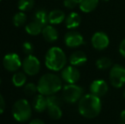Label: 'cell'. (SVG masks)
I'll return each instance as SVG.
<instances>
[{"label":"cell","instance_id":"1","mask_svg":"<svg viewBox=\"0 0 125 124\" xmlns=\"http://www.w3.org/2000/svg\"><path fill=\"white\" fill-rule=\"evenodd\" d=\"M102 104L100 98L92 94H84L78 101V111L81 116L88 119H93L99 116Z\"/></svg>","mask_w":125,"mask_h":124},{"label":"cell","instance_id":"2","mask_svg":"<svg viewBox=\"0 0 125 124\" xmlns=\"http://www.w3.org/2000/svg\"><path fill=\"white\" fill-rule=\"evenodd\" d=\"M38 91L45 96L55 94L62 88L61 79L55 74L48 73L41 76L38 83Z\"/></svg>","mask_w":125,"mask_h":124},{"label":"cell","instance_id":"3","mask_svg":"<svg viewBox=\"0 0 125 124\" xmlns=\"http://www.w3.org/2000/svg\"><path fill=\"white\" fill-rule=\"evenodd\" d=\"M66 64L65 52L59 47H52L45 55V66L48 69L54 71L63 70Z\"/></svg>","mask_w":125,"mask_h":124},{"label":"cell","instance_id":"4","mask_svg":"<svg viewBox=\"0 0 125 124\" xmlns=\"http://www.w3.org/2000/svg\"><path fill=\"white\" fill-rule=\"evenodd\" d=\"M12 114L17 122L25 123L31 116V106L26 99H21L14 104Z\"/></svg>","mask_w":125,"mask_h":124},{"label":"cell","instance_id":"5","mask_svg":"<svg viewBox=\"0 0 125 124\" xmlns=\"http://www.w3.org/2000/svg\"><path fill=\"white\" fill-rule=\"evenodd\" d=\"M83 96V88L75 84H67L63 88L62 98L64 101L69 104L78 102Z\"/></svg>","mask_w":125,"mask_h":124},{"label":"cell","instance_id":"6","mask_svg":"<svg viewBox=\"0 0 125 124\" xmlns=\"http://www.w3.org/2000/svg\"><path fill=\"white\" fill-rule=\"evenodd\" d=\"M110 83L114 88H122L125 84V67L121 65H114L109 72Z\"/></svg>","mask_w":125,"mask_h":124},{"label":"cell","instance_id":"7","mask_svg":"<svg viewBox=\"0 0 125 124\" xmlns=\"http://www.w3.org/2000/svg\"><path fill=\"white\" fill-rule=\"evenodd\" d=\"M22 67L26 74L34 76L40 71V61L34 55H27L22 62Z\"/></svg>","mask_w":125,"mask_h":124},{"label":"cell","instance_id":"8","mask_svg":"<svg viewBox=\"0 0 125 124\" xmlns=\"http://www.w3.org/2000/svg\"><path fill=\"white\" fill-rule=\"evenodd\" d=\"M3 67L9 71H16L22 66L19 55L15 53H10L3 57Z\"/></svg>","mask_w":125,"mask_h":124},{"label":"cell","instance_id":"9","mask_svg":"<svg viewBox=\"0 0 125 124\" xmlns=\"http://www.w3.org/2000/svg\"><path fill=\"white\" fill-rule=\"evenodd\" d=\"M91 43L94 48L97 50H104L109 46V38L103 31H97L94 33L91 38Z\"/></svg>","mask_w":125,"mask_h":124},{"label":"cell","instance_id":"10","mask_svg":"<svg viewBox=\"0 0 125 124\" xmlns=\"http://www.w3.org/2000/svg\"><path fill=\"white\" fill-rule=\"evenodd\" d=\"M61 77L68 84H75L80 79V71L76 66H66L61 71Z\"/></svg>","mask_w":125,"mask_h":124},{"label":"cell","instance_id":"11","mask_svg":"<svg viewBox=\"0 0 125 124\" xmlns=\"http://www.w3.org/2000/svg\"><path fill=\"white\" fill-rule=\"evenodd\" d=\"M65 43L69 48H77L84 43L83 37L76 31H70L64 37Z\"/></svg>","mask_w":125,"mask_h":124},{"label":"cell","instance_id":"12","mask_svg":"<svg viewBox=\"0 0 125 124\" xmlns=\"http://www.w3.org/2000/svg\"><path fill=\"white\" fill-rule=\"evenodd\" d=\"M108 84L105 80L102 79H96L92 82L89 87L90 94L97 96V97H102L105 95L108 92Z\"/></svg>","mask_w":125,"mask_h":124},{"label":"cell","instance_id":"13","mask_svg":"<svg viewBox=\"0 0 125 124\" xmlns=\"http://www.w3.org/2000/svg\"><path fill=\"white\" fill-rule=\"evenodd\" d=\"M87 55H85L84 52L81 51V50H77V51L73 52L69 58V61L71 66H76V67L84 65L87 62Z\"/></svg>","mask_w":125,"mask_h":124},{"label":"cell","instance_id":"14","mask_svg":"<svg viewBox=\"0 0 125 124\" xmlns=\"http://www.w3.org/2000/svg\"><path fill=\"white\" fill-rule=\"evenodd\" d=\"M32 106L34 110L38 112H43L46 109H48V102L47 97L43 94H38L34 97L32 101Z\"/></svg>","mask_w":125,"mask_h":124},{"label":"cell","instance_id":"15","mask_svg":"<svg viewBox=\"0 0 125 124\" xmlns=\"http://www.w3.org/2000/svg\"><path fill=\"white\" fill-rule=\"evenodd\" d=\"M43 37L49 43H54L58 39V31L52 25H47L42 31Z\"/></svg>","mask_w":125,"mask_h":124},{"label":"cell","instance_id":"16","mask_svg":"<svg viewBox=\"0 0 125 124\" xmlns=\"http://www.w3.org/2000/svg\"><path fill=\"white\" fill-rule=\"evenodd\" d=\"M81 16L77 12H72L66 16L65 22H66V27L68 29H74L77 28L81 24Z\"/></svg>","mask_w":125,"mask_h":124},{"label":"cell","instance_id":"17","mask_svg":"<svg viewBox=\"0 0 125 124\" xmlns=\"http://www.w3.org/2000/svg\"><path fill=\"white\" fill-rule=\"evenodd\" d=\"M99 0H78V7L84 13H90L97 8Z\"/></svg>","mask_w":125,"mask_h":124},{"label":"cell","instance_id":"18","mask_svg":"<svg viewBox=\"0 0 125 124\" xmlns=\"http://www.w3.org/2000/svg\"><path fill=\"white\" fill-rule=\"evenodd\" d=\"M66 20L65 13L61 10H54L49 14V22L51 25H58Z\"/></svg>","mask_w":125,"mask_h":124},{"label":"cell","instance_id":"19","mask_svg":"<svg viewBox=\"0 0 125 124\" xmlns=\"http://www.w3.org/2000/svg\"><path fill=\"white\" fill-rule=\"evenodd\" d=\"M33 19H34V21L38 22L42 27H44L49 22V14L44 10H38L34 14Z\"/></svg>","mask_w":125,"mask_h":124},{"label":"cell","instance_id":"20","mask_svg":"<svg viewBox=\"0 0 125 124\" xmlns=\"http://www.w3.org/2000/svg\"><path fill=\"white\" fill-rule=\"evenodd\" d=\"M43 27H42L40 24H38V22L36 21H31L30 23H28L27 25L26 26V31L28 34L30 35H33V36H36V35H38L40 32H42Z\"/></svg>","mask_w":125,"mask_h":124},{"label":"cell","instance_id":"21","mask_svg":"<svg viewBox=\"0 0 125 124\" xmlns=\"http://www.w3.org/2000/svg\"><path fill=\"white\" fill-rule=\"evenodd\" d=\"M48 114L53 120H59L62 116V111L61 106L58 105H50L48 106Z\"/></svg>","mask_w":125,"mask_h":124},{"label":"cell","instance_id":"22","mask_svg":"<svg viewBox=\"0 0 125 124\" xmlns=\"http://www.w3.org/2000/svg\"><path fill=\"white\" fill-rule=\"evenodd\" d=\"M12 82L14 85L16 87H21L26 84V74L23 72H16L12 77Z\"/></svg>","mask_w":125,"mask_h":124},{"label":"cell","instance_id":"23","mask_svg":"<svg viewBox=\"0 0 125 124\" xmlns=\"http://www.w3.org/2000/svg\"><path fill=\"white\" fill-rule=\"evenodd\" d=\"M96 66L98 69L100 70H107L110 67H112V60L108 57H101V58L98 59L95 63Z\"/></svg>","mask_w":125,"mask_h":124},{"label":"cell","instance_id":"24","mask_svg":"<svg viewBox=\"0 0 125 124\" xmlns=\"http://www.w3.org/2000/svg\"><path fill=\"white\" fill-rule=\"evenodd\" d=\"M34 6V0H19L18 8L22 12L29 11Z\"/></svg>","mask_w":125,"mask_h":124},{"label":"cell","instance_id":"25","mask_svg":"<svg viewBox=\"0 0 125 124\" xmlns=\"http://www.w3.org/2000/svg\"><path fill=\"white\" fill-rule=\"evenodd\" d=\"M26 20V15L24 12H19L16 13L13 17V23L15 27H21L25 24Z\"/></svg>","mask_w":125,"mask_h":124},{"label":"cell","instance_id":"26","mask_svg":"<svg viewBox=\"0 0 125 124\" xmlns=\"http://www.w3.org/2000/svg\"><path fill=\"white\" fill-rule=\"evenodd\" d=\"M24 93L27 95L31 96V95H34L36 94V92L38 91V86L34 84V83H26V84L24 85Z\"/></svg>","mask_w":125,"mask_h":124},{"label":"cell","instance_id":"27","mask_svg":"<svg viewBox=\"0 0 125 124\" xmlns=\"http://www.w3.org/2000/svg\"><path fill=\"white\" fill-rule=\"evenodd\" d=\"M47 102H48V106H50V105L61 106V104H62V100H61V98L54 95V94L47 96Z\"/></svg>","mask_w":125,"mask_h":124},{"label":"cell","instance_id":"28","mask_svg":"<svg viewBox=\"0 0 125 124\" xmlns=\"http://www.w3.org/2000/svg\"><path fill=\"white\" fill-rule=\"evenodd\" d=\"M63 4L66 8L69 10H73L77 6H78V0H64Z\"/></svg>","mask_w":125,"mask_h":124},{"label":"cell","instance_id":"29","mask_svg":"<svg viewBox=\"0 0 125 124\" xmlns=\"http://www.w3.org/2000/svg\"><path fill=\"white\" fill-rule=\"evenodd\" d=\"M22 48H23V52L27 55H31L33 52V45L30 42H25L22 45Z\"/></svg>","mask_w":125,"mask_h":124},{"label":"cell","instance_id":"30","mask_svg":"<svg viewBox=\"0 0 125 124\" xmlns=\"http://www.w3.org/2000/svg\"><path fill=\"white\" fill-rule=\"evenodd\" d=\"M119 53L124 58H125V38L122 40L119 44Z\"/></svg>","mask_w":125,"mask_h":124},{"label":"cell","instance_id":"31","mask_svg":"<svg viewBox=\"0 0 125 124\" xmlns=\"http://www.w3.org/2000/svg\"><path fill=\"white\" fill-rule=\"evenodd\" d=\"M4 109H5V101L3 97L2 96V94H0V114H2L4 111Z\"/></svg>","mask_w":125,"mask_h":124},{"label":"cell","instance_id":"32","mask_svg":"<svg viewBox=\"0 0 125 124\" xmlns=\"http://www.w3.org/2000/svg\"><path fill=\"white\" fill-rule=\"evenodd\" d=\"M29 124H45L44 122L41 119H38V118H36V119H33L32 121L30 122Z\"/></svg>","mask_w":125,"mask_h":124},{"label":"cell","instance_id":"33","mask_svg":"<svg viewBox=\"0 0 125 124\" xmlns=\"http://www.w3.org/2000/svg\"><path fill=\"white\" fill-rule=\"evenodd\" d=\"M120 121L122 124H125V110L120 113Z\"/></svg>","mask_w":125,"mask_h":124},{"label":"cell","instance_id":"34","mask_svg":"<svg viewBox=\"0 0 125 124\" xmlns=\"http://www.w3.org/2000/svg\"><path fill=\"white\" fill-rule=\"evenodd\" d=\"M124 99H125V90L124 91Z\"/></svg>","mask_w":125,"mask_h":124},{"label":"cell","instance_id":"35","mask_svg":"<svg viewBox=\"0 0 125 124\" xmlns=\"http://www.w3.org/2000/svg\"><path fill=\"white\" fill-rule=\"evenodd\" d=\"M102 1H105V2H107V1H109V0H102Z\"/></svg>","mask_w":125,"mask_h":124},{"label":"cell","instance_id":"36","mask_svg":"<svg viewBox=\"0 0 125 124\" xmlns=\"http://www.w3.org/2000/svg\"><path fill=\"white\" fill-rule=\"evenodd\" d=\"M0 83H1V79H0Z\"/></svg>","mask_w":125,"mask_h":124},{"label":"cell","instance_id":"37","mask_svg":"<svg viewBox=\"0 0 125 124\" xmlns=\"http://www.w3.org/2000/svg\"><path fill=\"white\" fill-rule=\"evenodd\" d=\"M0 1H1V0H0Z\"/></svg>","mask_w":125,"mask_h":124}]
</instances>
